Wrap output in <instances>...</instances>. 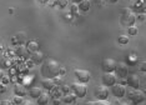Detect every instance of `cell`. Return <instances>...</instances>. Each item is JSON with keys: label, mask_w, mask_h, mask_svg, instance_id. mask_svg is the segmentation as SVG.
<instances>
[{"label": "cell", "mask_w": 146, "mask_h": 105, "mask_svg": "<svg viewBox=\"0 0 146 105\" xmlns=\"http://www.w3.org/2000/svg\"><path fill=\"white\" fill-rule=\"evenodd\" d=\"M60 64L58 63L54 59H46L41 63V68H40V73L44 78H51L54 79L55 76L59 75L60 71Z\"/></svg>", "instance_id": "1"}, {"label": "cell", "mask_w": 146, "mask_h": 105, "mask_svg": "<svg viewBox=\"0 0 146 105\" xmlns=\"http://www.w3.org/2000/svg\"><path fill=\"white\" fill-rule=\"evenodd\" d=\"M120 21H121V24L125 25V26L134 25L135 21H136V14L131 10V9H129V8L122 9L121 16H120Z\"/></svg>", "instance_id": "2"}, {"label": "cell", "mask_w": 146, "mask_h": 105, "mask_svg": "<svg viewBox=\"0 0 146 105\" xmlns=\"http://www.w3.org/2000/svg\"><path fill=\"white\" fill-rule=\"evenodd\" d=\"M125 95H127V99L135 105L140 104L145 100V94H144V91H141L140 89H132L131 88V89L126 90Z\"/></svg>", "instance_id": "3"}, {"label": "cell", "mask_w": 146, "mask_h": 105, "mask_svg": "<svg viewBox=\"0 0 146 105\" xmlns=\"http://www.w3.org/2000/svg\"><path fill=\"white\" fill-rule=\"evenodd\" d=\"M70 90L76 95V98H84L86 93H88V88H86L85 84L79 83V81H75L70 85Z\"/></svg>", "instance_id": "4"}, {"label": "cell", "mask_w": 146, "mask_h": 105, "mask_svg": "<svg viewBox=\"0 0 146 105\" xmlns=\"http://www.w3.org/2000/svg\"><path fill=\"white\" fill-rule=\"evenodd\" d=\"M74 75H75V78L78 79L79 83H82V84L89 83L91 79V73L88 70H84V69H75Z\"/></svg>", "instance_id": "5"}, {"label": "cell", "mask_w": 146, "mask_h": 105, "mask_svg": "<svg viewBox=\"0 0 146 105\" xmlns=\"http://www.w3.org/2000/svg\"><path fill=\"white\" fill-rule=\"evenodd\" d=\"M114 73L116 76L124 79L129 75V65L126 63H116V66H115V70Z\"/></svg>", "instance_id": "6"}, {"label": "cell", "mask_w": 146, "mask_h": 105, "mask_svg": "<svg viewBox=\"0 0 146 105\" xmlns=\"http://www.w3.org/2000/svg\"><path fill=\"white\" fill-rule=\"evenodd\" d=\"M116 66V61L111 58H105L101 61V69L104 70V73H114Z\"/></svg>", "instance_id": "7"}, {"label": "cell", "mask_w": 146, "mask_h": 105, "mask_svg": "<svg viewBox=\"0 0 146 105\" xmlns=\"http://www.w3.org/2000/svg\"><path fill=\"white\" fill-rule=\"evenodd\" d=\"M101 81H102V85L109 88V86H112V85L116 84L117 76L115 75V73H104L101 76Z\"/></svg>", "instance_id": "8"}, {"label": "cell", "mask_w": 146, "mask_h": 105, "mask_svg": "<svg viewBox=\"0 0 146 105\" xmlns=\"http://www.w3.org/2000/svg\"><path fill=\"white\" fill-rule=\"evenodd\" d=\"M109 94H110V91H109L108 86H105V85L96 86V89L94 91V95L98 98V100H108Z\"/></svg>", "instance_id": "9"}, {"label": "cell", "mask_w": 146, "mask_h": 105, "mask_svg": "<svg viewBox=\"0 0 146 105\" xmlns=\"http://www.w3.org/2000/svg\"><path fill=\"white\" fill-rule=\"evenodd\" d=\"M126 81H127V85L132 89H139L140 88V78L136 74H130L126 76Z\"/></svg>", "instance_id": "10"}, {"label": "cell", "mask_w": 146, "mask_h": 105, "mask_svg": "<svg viewBox=\"0 0 146 105\" xmlns=\"http://www.w3.org/2000/svg\"><path fill=\"white\" fill-rule=\"evenodd\" d=\"M111 93L116 98H122V96H125L126 88L122 84H115L111 86Z\"/></svg>", "instance_id": "11"}, {"label": "cell", "mask_w": 146, "mask_h": 105, "mask_svg": "<svg viewBox=\"0 0 146 105\" xmlns=\"http://www.w3.org/2000/svg\"><path fill=\"white\" fill-rule=\"evenodd\" d=\"M41 86L46 90H52L55 88V80L51 78H44L41 80Z\"/></svg>", "instance_id": "12"}, {"label": "cell", "mask_w": 146, "mask_h": 105, "mask_svg": "<svg viewBox=\"0 0 146 105\" xmlns=\"http://www.w3.org/2000/svg\"><path fill=\"white\" fill-rule=\"evenodd\" d=\"M30 59H31V61L34 64H41L42 61H44V54H42L41 51H34V52H31V55H30Z\"/></svg>", "instance_id": "13"}, {"label": "cell", "mask_w": 146, "mask_h": 105, "mask_svg": "<svg viewBox=\"0 0 146 105\" xmlns=\"http://www.w3.org/2000/svg\"><path fill=\"white\" fill-rule=\"evenodd\" d=\"M14 93H15V95H18V96H25V95L28 94V89H26L25 85H23V84H15Z\"/></svg>", "instance_id": "14"}, {"label": "cell", "mask_w": 146, "mask_h": 105, "mask_svg": "<svg viewBox=\"0 0 146 105\" xmlns=\"http://www.w3.org/2000/svg\"><path fill=\"white\" fill-rule=\"evenodd\" d=\"M15 54L18 55V56H20V58L26 59L29 56V50H28V48H26L25 45H19V47L16 48V50H15Z\"/></svg>", "instance_id": "15"}, {"label": "cell", "mask_w": 146, "mask_h": 105, "mask_svg": "<svg viewBox=\"0 0 146 105\" xmlns=\"http://www.w3.org/2000/svg\"><path fill=\"white\" fill-rule=\"evenodd\" d=\"M38 104L39 105H48L49 100H50V95L48 94V91H42V93L38 96Z\"/></svg>", "instance_id": "16"}, {"label": "cell", "mask_w": 146, "mask_h": 105, "mask_svg": "<svg viewBox=\"0 0 146 105\" xmlns=\"http://www.w3.org/2000/svg\"><path fill=\"white\" fill-rule=\"evenodd\" d=\"M90 6H91V1H90V0H81V1L78 4L79 10H81V11H84V13L89 11Z\"/></svg>", "instance_id": "17"}, {"label": "cell", "mask_w": 146, "mask_h": 105, "mask_svg": "<svg viewBox=\"0 0 146 105\" xmlns=\"http://www.w3.org/2000/svg\"><path fill=\"white\" fill-rule=\"evenodd\" d=\"M26 48H28L29 52H34V51H38V50H39L40 45H39V43H38V41L30 40V41H28V44H26Z\"/></svg>", "instance_id": "18"}, {"label": "cell", "mask_w": 146, "mask_h": 105, "mask_svg": "<svg viewBox=\"0 0 146 105\" xmlns=\"http://www.w3.org/2000/svg\"><path fill=\"white\" fill-rule=\"evenodd\" d=\"M75 100H76V95L74 93H66V94H64V96H62V101L66 104L75 103Z\"/></svg>", "instance_id": "19"}, {"label": "cell", "mask_w": 146, "mask_h": 105, "mask_svg": "<svg viewBox=\"0 0 146 105\" xmlns=\"http://www.w3.org/2000/svg\"><path fill=\"white\" fill-rule=\"evenodd\" d=\"M10 60L5 56V55H0V69H8L10 68Z\"/></svg>", "instance_id": "20"}, {"label": "cell", "mask_w": 146, "mask_h": 105, "mask_svg": "<svg viewBox=\"0 0 146 105\" xmlns=\"http://www.w3.org/2000/svg\"><path fill=\"white\" fill-rule=\"evenodd\" d=\"M41 93H42V90L39 86H33V88H30V90H29V95H30L33 99H38V96Z\"/></svg>", "instance_id": "21"}, {"label": "cell", "mask_w": 146, "mask_h": 105, "mask_svg": "<svg viewBox=\"0 0 146 105\" xmlns=\"http://www.w3.org/2000/svg\"><path fill=\"white\" fill-rule=\"evenodd\" d=\"M137 33H139L137 26H135V25L127 26V34H129V35H131V37H134V35H137Z\"/></svg>", "instance_id": "22"}, {"label": "cell", "mask_w": 146, "mask_h": 105, "mask_svg": "<svg viewBox=\"0 0 146 105\" xmlns=\"http://www.w3.org/2000/svg\"><path fill=\"white\" fill-rule=\"evenodd\" d=\"M15 39L18 40L19 44L23 45L25 43V40H26V37H25L24 33H18V34H16V37H15Z\"/></svg>", "instance_id": "23"}, {"label": "cell", "mask_w": 146, "mask_h": 105, "mask_svg": "<svg viewBox=\"0 0 146 105\" xmlns=\"http://www.w3.org/2000/svg\"><path fill=\"white\" fill-rule=\"evenodd\" d=\"M117 43L121 45H126L129 43V37L127 35H120V37L117 38Z\"/></svg>", "instance_id": "24"}, {"label": "cell", "mask_w": 146, "mask_h": 105, "mask_svg": "<svg viewBox=\"0 0 146 105\" xmlns=\"http://www.w3.org/2000/svg\"><path fill=\"white\" fill-rule=\"evenodd\" d=\"M55 4L59 6V8H61V9H64L68 6L69 4V0H55Z\"/></svg>", "instance_id": "25"}, {"label": "cell", "mask_w": 146, "mask_h": 105, "mask_svg": "<svg viewBox=\"0 0 146 105\" xmlns=\"http://www.w3.org/2000/svg\"><path fill=\"white\" fill-rule=\"evenodd\" d=\"M70 13L72 15H78V13H79V8H78V4H72L71 6H70Z\"/></svg>", "instance_id": "26"}, {"label": "cell", "mask_w": 146, "mask_h": 105, "mask_svg": "<svg viewBox=\"0 0 146 105\" xmlns=\"http://www.w3.org/2000/svg\"><path fill=\"white\" fill-rule=\"evenodd\" d=\"M94 105H111V103L108 100H96L94 101Z\"/></svg>", "instance_id": "27"}, {"label": "cell", "mask_w": 146, "mask_h": 105, "mask_svg": "<svg viewBox=\"0 0 146 105\" xmlns=\"http://www.w3.org/2000/svg\"><path fill=\"white\" fill-rule=\"evenodd\" d=\"M23 100H24V99H23V96H18V95H15V96H14V99H13V103L16 104V105H19V104H20Z\"/></svg>", "instance_id": "28"}, {"label": "cell", "mask_w": 146, "mask_h": 105, "mask_svg": "<svg viewBox=\"0 0 146 105\" xmlns=\"http://www.w3.org/2000/svg\"><path fill=\"white\" fill-rule=\"evenodd\" d=\"M139 8H141V11H144V3H136L135 4V10L139 11Z\"/></svg>", "instance_id": "29"}, {"label": "cell", "mask_w": 146, "mask_h": 105, "mask_svg": "<svg viewBox=\"0 0 146 105\" xmlns=\"http://www.w3.org/2000/svg\"><path fill=\"white\" fill-rule=\"evenodd\" d=\"M61 91L64 94L70 93V86H69V85H62V86H61Z\"/></svg>", "instance_id": "30"}, {"label": "cell", "mask_w": 146, "mask_h": 105, "mask_svg": "<svg viewBox=\"0 0 146 105\" xmlns=\"http://www.w3.org/2000/svg\"><path fill=\"white\" fill-rule=\"evenodd\" d=\"M140 70L144 71V73L146 71V63H145V61H141V63H140Z\"/></svg>", "instance_id": "31"}, {"label": "cell", "mask_w": 146, "mask_h": 105, "mask_svg": "<svg viewBox=\"0 0 146 105\" xmlns=\"http://www.w3.org/2000/svg\"><path fill=\"white\" fill-rule=\"evenodd\" d=\"M0 105H13V101H10V100H1L0 101Z\"/></svg>", "instance_id": "32"}, {"label": "cell", "mask_w": 146, "mask_h": 105, "mask_svg": "<svg viewBox=\"0 0 146 105\" xmlns=\"http://www.w3.org/2000/svg\"><path fill=\"white\" fill-rule=\"evenodd\" d=\"M19 105H34V104H33V101H30V100H23Z\"/></svg>", "instance_id": "33"}, {"label": "cell", "mask_w": 146, "mask_h": 105, "mask_svg": "<svg viewBox=\"0 0 146 105\" xmlns=\"http://www.w3.org/2000/svg\"><path fill=\"white\" fill-rule=\"evenodd\" d=\"M136 19H139V20H144V19H145V15L144 14H140V15H137V18H136Z\"/></svg>", "instance_id": "34"}, {"label": "cell", "mask_w": 146, "mask_h": 105, "mask_svg": "<svg viewBox=\"0 0 146 105\" xmlns=\"http://www.w3.org/2000/svg\"><path fill=\"white\" fill-rule=\"evenodd\" d=\"M39 3H40V4H48L49 1H50V0H38Z\"/></svg>", "instance_id": "35"}, {"label": "cell", "mask_w": 146, "mask_h": 105, "mask_svg": "<svg viewBox=\"0 0 146 105\" xmlns=\"http://www.w3.org/2000/svg\"><path fill=\"white\" fill-rule=\"evenodd\" d=\"M60 103H61V100H60V99H55V100H54V105H59Z\"/></svg>", "instance_id": "36"}, {"label": "cell", "mask_w": 146, "mask_h": 105, "mask_svg": "<svg viewBox=\"0 0 146 105\" xmlns=\"http://www.w3.org/2000/svg\"><path fill=\"white\" fill-rule=\"evenodd\" d=\"M5 91V88H4V85H0V93H4Z\"/></svg>", "instance_id": "37"}, {"label": "cell", "mask_w": 146, "mask_h": 105, "mask_svg": "<svg viewBox=\"0 0 146 105\" xmlns=\"http://www.w3.org/2000/svg\"><path fill=\"white\" fill-rule=\"evenodd\" d=\"M116 105H129V104H127V103H125V101H119V103L116 104Z\"/></svg>", "instance_id": "38"}, {"label": "cell", "mask_w": 146, "mask_h": 105, "mask_svg": "<svg viewBox=\"0 0 146 105\" xmlns=\"http://www.w3.org/2000/svg\"><path fill=\"white\" fill-rule=\"evenodd\" d=\"M3 76H4V73H3V70L0 69V80H1V78H3Z\"/></svg>", "instance_id": "39"}, {"label": "cell", "mask_w": 146, "mask_h": 105, "mask_svg": "<svg viewBox=\"0 0 146 105\" xmlns=\"http://www.w3.org/2000/svg\"><path fill=\"white\" fill-rule=\"evenodd\" d=\"M1 79H3V80H4V83H9V79H6L5 76H3Z\"/></svg>", "instance_id": "40"}, {"label": "cell", "mask_w": 146, "mask_h": 105, "mask_svg": "<svg viewBox=\"0 0 146 105\" xmlns=\"http://www.w3.org/2000/svg\"><path fill=\"white\" fill-rule=\"evenodd\" d=\"M85 105H94V101H88V103H85Z\"/></svg>", "instance_id": "41"}, {"label": "cell", "mask_w": 146, "mask_h": 105, "mask_svg": "<svg viewBox=\"0 0 146 105\" xmlns=\"http://www.w3.org/2000/svg\"><path fill=\"white\" fill-rule=\"evenodd\" d=\"M108 1H110V3H112V4H114V3H117L119 0H108Z\"/></svg>", "instance_id": "42"}, {"label": "cell", "mask_w": 146, "mask_h": 105, "mask_svg": "<svg viewBox=\"0 0 146 105\" xmlns=\"http://www.w3.org/2000/svg\"><path fill=\"white\" fill-rule=\"evenodd\" d=\"M72 1H74V3H75V4H79V3H80V1H81V0H72Z\"/></svg>", "instance_id": "43"}]
</instances>
